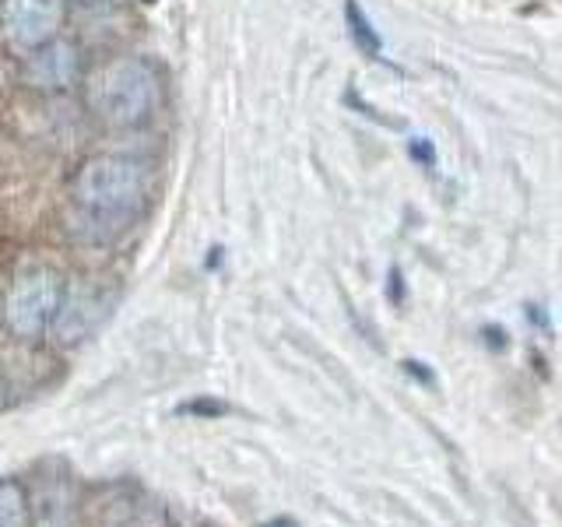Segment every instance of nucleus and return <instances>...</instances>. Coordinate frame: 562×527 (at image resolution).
I'll return each instance as SVG.
<instances>
[{"instance_id": "7ed1b4c3", "label": "nucleus", "mask_w": 562, "mask_h": 527, "mask_svg": "<svg viewBox=\"0 0 562 527\" xmlns=\"http://www.w3.org/2000/svg\"><path fill=\"white\" fill-rule=\"evenodd\" d=\"M64 292V281L57 271L49 268H32L14 278V285L8 292L4 303V321L18 334V338H40L49 327L53 313H57Z\"/></svg>"}, {"instance_id": "f03ea898", "label": "nucleus", "mask_w": 562, "mask_h": 527, "mask_svg": "<svg viewBox=\"0 0 562 527\" xmlns=\"http://www.w3.org/2000/svg\"><path fill=\"white\" fill-rule=\"evenodd\" d=\"M148 172L137 158L127 155H95L78 169L75 193L78 201L102 218L127 222L145 201Z\"/></svg>"}, {"instance_id": "9d476101", "label": "nucleus", "mask_w": 562, "mask_h": 527, "mask_svg": "<svg viewBox=\"0 0 562 527\" xmlns=\"http://www.w3.org/2000/svg\"><path fill=\"white\" fill-rule=\"evenodd\" d=\"M85 4H95V0H85Z\"/></svg>"}, {"instance_id": "39448f33", "label": "nucleus", "mask_w": 562, "mask_h": 527, "mask_svg": "<svg viewBox=\"0 0 562 527\" xmlns=\"http://www.w3.org/2000/svg\"><path fill=\"white\" fill-rule=\"evenodd\" d=\"M64 25V0H4L0 4V35L18 49L49 43Z\"/></svg>"}, {"instance_id": "20e7f679", "label": "nucleus", "mask_w": 562, "mask_h": 527, "mask_svg": "<svg viewBox=\"0 0 562 527\" xmlns=\"http://www.w3.org/2000/svg\"><path fill=\"white\" fill-rule=\"evenodd\" d=\"M113 310V292L95 285V281H75L67 292H60L57 313H53L49 330L64 345H78L88 334H95L102 321Z\"/></svg>"}, {"instance_id": "1a4fd4ad", "label": "nucleus", "mask_w": 562, "mask_h": 527, "mask_svg": "<svg viewBox=\"0 0 562 527\" xmlns=\"http://www.w3.org/2000/svg\"><path fill=\"white\" fill-rule=\"evenodd\" d=\"M4 401H8V386H4V380H0V408H4Z\"/></svg>"}, {"instance_id": "0eeeda50", "label": "nucleus", "mask_w": 562, "mask_h": 527, "mask_svg": "<svg viewBox=\"0 0 562 527\" xmlns=\"http://www.w3.org/2000/svg\"><path fill=\"white\" fill-rule=\"evenodd\" d=\"M0 527H29V500L18 482H0Z\"/></svg>"}, {"instance_id": "6e6552de", "label": "nucleus", "mask_w": 562, "mask_h": 527, "mask_svg": "<svg viewBox=\"0 0 562 527\" xmlns=\"http://www.w3.org/2000/svg\"><path fill=\"white\" fill-rule=\"evenodd\" d=\"M345 14H348V25H351V40H356V46L366 53V57H380L383 53V43H380V35H376V29H373V22L362 14V8L356 4V0H348V8H345Z\"/></svg>"}, {"instance_id": "9b49d317", "label": "nucleus", "mask_w": 562, "mask_h": 527, "mask_svg": "<svg viewBox=\"0 0 562 527\" xmlns=\"http://www.w3.org/2000/svg\"><path fill=\"white\" fill-rule=\"evenodd\" d=\"M148 4H151V0H148Z\"/></svg>"}, {"instance_id": "423d86ee", "label": "nucleus", "mask_w": 562, "mask_h": 527, "mask_svg": "<svg viewBox=\"0 0 562 527\" xmlns=\"http://www.w3.org/2000/svg\"><path fill=\"white\" fill-rule=\"evenodd\" d=\"M32 57L25 60V81L32 88H43V92H60V88H70L78 78V49L75 43L57 40L53 35L49 43L29 49Z\"/></svg>"}, {"instance_id": "f257e3e1", "label": "nucleus", "mask_w": 562, "mask_h": 527, "mask_svg": "<svg viewBox=\"0 0 562 527\" xmlns=\"http://www.w3.org/2000/svg\"><path fill=\"white\" fill-rule=\"evenodd\" d=\"M88 105L92 113L110 123V127H134L140 123L155 105V75L145 60L123 57V60H110L99 70L88 75Z\"/></svg>"}]
</instances>
